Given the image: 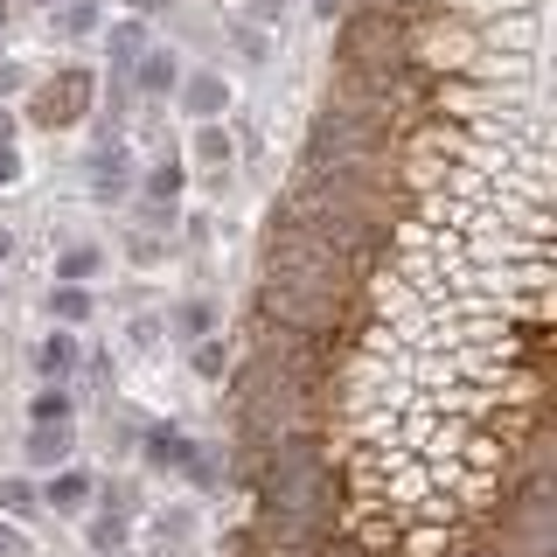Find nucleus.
I'll use <instances>...</instances> for the list:
<instances>
[{
    "instance_id": "nucleus-16",
    "label": "nucleus",
    "mask_w": 557,
    "mask_h": 557,
    "mask_svg": "<svg viewBox=\"0 0 557 557\" xmlns=\"http://www.w3.org/2000/svg\"><path fill=\"white\" fill-rule=\"evenodd\" d=\"M196 161L209 174H231V133H223L216 119H202V126H196Z\"/></svg>"
},
{
    "instance_id": "nucleus-15",
    "label": "nucleus",
    "mask_w": 557,
    "mask_h": 557,
    "mask_svg": "<svg viewBox=\"0 0 557 557\" xmlns=\"http://www.w3.org/2000/svg\"><path fill=\"white\" fill-rule=\"evenodd\" d=\"M49 418H77V397H70V383H42V391L28 397V425H49Z\"/></svg>"
},
{
    "instance_id": "nucleus-6",
    "label": "nucleus",
    "mask_w": 557,
    "mask_h": 557,
    "mask_svg": "<svg viewBox=\"0 0 557 557\" xmlns=\"http://www.w3.org/2000/svg\"><path fill=\"white\" fill-rule=\"evenodd\" d=\"M35 370H42V383H70L84 370V342L70 335V327H57V335L35 342Z\"/></svg>"
},
{
    "instance_id": "nucleus-32",
    "label": "nucleus",
    "mask_w": 557,
    "mask_h": 557,
    "mask_svg": "<svg viewBox=\"0 0 557 557\" xmlns=\"http://www.w3.org/2000/svg\"><path fill=\"white\" fill-rule=\"evenodd\" d=\"M14 22V0H0V28H8Z\"/></svg>"
},
{
    "instance_id": "nucleus-34",
    "label": "nucleus",
    "mask_w": 557,
    "mask_h": 557,
    "mask_svg": "<svg viewBox=\"0 0 557 557\" xmlns=\"http://www.w3.org/2000/svg\"><path fill=\"white\" fill-rule=\"evenodd\" d=\"M35 8H63V0H35Z\"/></svg>"
},
{
    "instance_id": "nucleus-9",
    "label": "nucleus",
    "mask_w": 557,
    "mask_h": 557,
    "mask_svg": "<svg viewBox=\"0 0 557 557\" xmlns=\"http://www.w3.org/2000/svg\"><path fill=\"white\" fill-rule=\"evenodd\" d=\"M126 84L139 98H174V84H182V63H174V49H147L133 70H126Z\"/></svg>"
},
{
    "instance_id": "nucleus-12",
    "label": "nucleus",
    "mask_w": 557,
    "mask_h": 557,
    "mask_svg": "<svg viewBox=\"0 0 557 557\" xmlns=\"http://www.w3.org/2000/svg\"><path fill=\"white\" fill-rule=\"evenodd\" d=\"M98 272H104V251H98V244H70V251L57 258V286H91Z\"/></svg>"
},
{
    "instance_id": "nucleus-14",
    "label": "nucleus",
    "mask_w": 557,
    "mask_h": 557,
    "mask_svg": "<svg viewBox=\"0 0 557 557\" xmlns=\"http://www.w3.org/2000/svg\"><path fill=\"white\" fill-rule=\"evenodd\" d=\"M35 509H42V487H35L28 474H8V481H0V516H14V522H28Z\"/></svg>"
},
{
    "instance_id": "nucleus-5",
    "label": "nucleus",
    "mask_w": 557,
    "mask_h": 557,
    "mask_svg": "<svg viewBox=\"0 0 557 557\" xmlns=\"http://www.w3.org/2000/svg\"><path fill=\"white\" fill-rule=\"evenodd\" d=\"M91 495H98V481L84 474V467H70V460H63V467H49V481H42V509H57V516H77Z\"/></svg>"
},
{
    "instance_id": "nucleus-10",
    "label": "nucleus",
    "mask_w": 557,
    "mask_h": 557,
    "mask_svg": "<svg viewBox=\"0 0 557 557\" xmlns=\"http://www.w3.org/2000/svg\"><path fill=\"white\" fill-rule=\"evenodd\" d=\"M49 22H57L63 42H84V35H98L104 8H98V0H63V8H49Z\"/></svg>"
},
{
    "instance_id": "nucleus-31",
    "label": "nucleus",
    "mask_w": 557,
    "mask_h": 557,
    "mask_svg": "<svg viewBox=\"0 0 557 557\" xmlns=\"http://www.w3.org/2000/svg\"><path fill=\"white\" fill-rule=\"evenodd\" d=\"M0 139H14V112H8V104H0Z\"/></svg>"
},
{
    "instance_id": "nucleus-24",
    "label": "nucleus",
    "mask_w": 557,
    "mask_h": 557,
    "mask_svg": "<svg viewBox=\"0 0 557 557\" xmlns=\"http://www.w3.org/2000/svg\"><path fill=\"white\" fill-rule=\"evenodd\" d=\"M22 182V153H14V139H0V188Z\"/></svg>"
},
{
    "instance_id": "nucleus-8",
    "label": "nucleus",
    "mask_w": 557,
    "mask_h": 557,
    "mask_svg": "<svg viewBox=\"0 0 557 557\" xmlns=\"http://www.w3.org/2000/svg\"><path fill=\"white\" fill-rule=\"evenodd\" d=\"M174 98H182V112H188V119H216L223 104H231V84H223L216 70H196V77L182 70V84H174Z\"/></svg>"
},
{
    "instance_id": "nucleus-25",
    "label": "nucleus",
    "mask_w": 557,
    "mask_h": 557,
    "mask_svg": "<svg viewBox=\"0 0 557 557\" xmlns=\"http://www.w3.org/2000/svg\"><path fill=\"white\" fill-rule=\"evenodd\" d=\"M126 251L139 258V265H153V258H161V237H147V231H133V237H126Z\"/></svg>"
},
{
    "instance_id": "nucleus-17",
    "label": "nucleus",
    "mask_w": 557,
    "mask_h": 557,
    "mask_svg": "<svg viewBox=\"0 0 557 557\" xmlns=\"http://www.w3.org/2000/svg\"><path fill=\"white\" fill-rule=\"evenodd\" d=\"M84 544H91L98 557H119V544H126V509H104V516H91Z\"/></svg>"
},
{
    "instance_id": "nucleus-21",
    "label": "nucleus",
    "mask_w": 557,
    "mask_h": 557,
    "mask_svg": "<svg viewBox=\"0 0 557 557\" xmlns=\"http://www.w3.org/2000/svg\"><path fill=\"white\" fill-rule=\"evenodd\" d=\"M182 474L196 481L202 495H216V487H223V460H216V453H209V446H196V453H188V467H182Z\"/></svg>"
},
{
    "instance_id": "nucleus-2",
    "label": "nucleus",
    "mask_w": 557,
    "mask_h": 557,
    "mask_svg": "<svg viewBox=\"0 0 557 557\" xmlns=\"http://www.w3.org/2000/svg\"><path fill=\"white\" fill-rule=\"evenodd\" d=\"M126 188H133V147L112 133V139H98V153H91V196L98 202H119Z\"/></svg>"
},
{
    "instance_id": "nucleus-13",
    "label": "nucleus",
    "mask_w": 557,
    "mask_h": 557,
    "mask_svg": "<svg viewBox=\"0 0 557 557\" xmlns=\"http://www.w3.org/2000/svg\"><path fill=\"white\" fill-rule=\"evenodd\" d=\"M49 321H57V327H84V321H91V286H49Z\"/></svg>"
},
{
    "instance_id": "nucleus-30",
    "label": "nucleus",
    "mask_w": 557,
    "mask_h": 557,
    "mask_svg": "<svg viewBox=\"0 0 557 557\" xmlns=\"http://www.w3.org/2000/svg\"><path fill=\"white\" fill-rule=\"evenodd\" d=\"M168 0H126V14H161Z\"/></svg>"
},
{
    "instance_id": "nucleus-26",
    "label": "nucleus",
    "mask_w": 557,
    "mask_h": 557,
    "mask_svg": "<svg viewBox=\"0 0 557 557\" xmlns=\"http://www.w3.org/2000/svg\"><path fill=\"white\" fill-rule=\"evenodd\" d=\"M133 348H161V321H153V313H139V321H133Z\"/></svg>"
},
{
    "instance_id": "nucleus-11",
    "label": "nucleus",
    "mask_w": 557,
    "mask_h": 557,
    "mask_svg": "<svg viewBox=\"0 0 557 557\" xmlns=\"http://www.w3.org/2000/svg\"><path fill=\"white\" fill-rule=\"evenodd\" d=\"M139 188H147V202H168V209H174V196L188 188V168L174 161V153H161V161H153L147 174H139Z\"/></svg>"
},
{
    "instance_id": "nucleus-1",
    "label": "nucleus",
    "mask_w": 557,
    "mask_h": 557,
    "mask_svg": "<svg viewBox=\"0 0 557 557\" xmlns=\"http://www.w3.org/2000/svg\"><path fill=\"white\" fill-rule=\"evenodd\" d=\"M91 98H98V70L91 63H63L57 77H42L28 91V126H42V133H63V126H77L84 112H91Z\"/></svg>"
},
{
    "instance_id": "nucleus-19",
    "label": "nucleus",
    "mask_w": 557,
    "mask_h": 557,
    "mask_svg": "<svg viewBox=\"0 0 557 557\" xmlns=\"http://www.w3.org/2000/svg\"><path fill=\"white\" fill-rule=\"evenodd\" d=\"M188 362H196V376H202V383H223V376H231V348H223L216 335H202Z\"/></svg>"
},
{
    "instance_id": "nucleus-33",
    "label": "nucleus",
    "mask_w": 557,
    "mask_h": 557,
    "mask_svg": "<svg viewBox=\"0 0 557 557\" xmlns=\"http://www.w3.org/2000/svg\"><path fill=\"white\" fill-rule=\"evenodd\" d=\"M8 251H14V244H8V231H0V265H8Z\"/></svg>"
},
{
    "instance_id": "nucleus-20",
    "label": "nucleus",
    "mask_w": 557,
    "mask_h": 557,
    "mask_svg": "<svg viewBox=\"0 0 557 557\" xmlns=\"http://www.w3.org/2000/svg\"><path fill=\"white\" fill-rule=\"evenodd\" d=\"M153 536H161L168 550H182L188 536H196V509H161V516H153Z\"/></svg>"
},
{
    "instance_id": "nucleus-22",
    "label": "nucleus",
    "mask_w": 557,
    "mask_h": 557,
    "mask_svg": "<svg viewBox=\"0 0 557 557\" xmlns=\"http://www.w3.org/2000/svg\"><path fill=\"white\" fill-rule=\"evenodd\" d=\"M231 42H237L251 63H265V28H258V22H231Z\"/></svg>"
},
{
    "instance_id": "nucleus-28",
    "label": "nucleus",
    "mask_w": 557,
    "mask_h": 557,
    "mask_svg": "<svg viewBox=\"0 0 557 557\" xmlns=\"http://www.w3.org/2000/svg\"><path fill=\"white\" fill-rule=\"evenodd\" d=\"M286 14V0H251V22H278Z\"/></svg>"
},
{
    "instance_id": "nucleus-23",
    "label": "nucleus",
    "mask_w": 557,
    "mask_h": 557,
    "mask_svg": "<svg viewBox=\"0 0 557 557\" xmlns=\"http://www.w3.org/2000/svg\"><path fill=\"white\" fill-rule=\"evenodd\" d=\"M0 557H35V544H28V530L14 516H0Z\"/></svg>"
},
{
    "instance_id": "nucleus-3",
    "label": "nucleus",
    "mask_w": 557,
    "mask_h": 557,
    "mask_svg": "<svg viewBox=\"0 0 557 557\" xmlns=\"http://www.w3.org/2000/svg\"><path fill=\"white\" fill-rule=\"evenodd\" d=\"M188 453H196V440H188L182 425H161V418H153V425H139V460H147L153 474H168V467L182 474Z\"/></svg>"
},
{
    "instance_id": "nucleus-18",
    "label": "nucleus",
    "mask_w": 557,
    "mask_h": 557,
    "mask_svg": "<svg viewBox=\"0 0 557 557\" xmlns=\"http://www.w3.org/2000/svg\"><path fill=\"white\" fill-rule=\"evenodd\" d=\"M174 335H182V342L216 335V307H209V300H182V307H174Z\"/></svg>"
},
{
    "instance_id": "nucleus-27",
    "label": "nucleus",
    "mask_w": 557,
    "mask_h": 557,
    "mask_svg": "<svg viewBox=\"0 0 557 557\" xmlns=\"http://www.w3.org/2000/svg\"><path fill=\"white\" fill-rule=\"evenodd\" d=\"M14 91H28V70H14V63H0V98H14Z\"/></svg>"
},
{
    "instance_id": "nucleus-29",
    "label": "nucleus",
    "mask_w": 557,
    "mask_h": 557,
    "mask_svg": "<svg viewBox=\"0 0 557 557\" xmlns=\"http://www.w3.org/2000/svg\"><path fill=\"white\" fill-rule=\"evenodd\" d=\"M313 14H321V22H342V14H348V0H313Z\"/></svg>"
},
{
    "instance_id": "nucleus-4",
    "label": "nucleus",
    "mask_w": 557,
    "mask_h": 557,
    "mask_svg": "<svg viewBox=\"0 0 557 557\" xmlns=\"http://www.w3.org/2000/svg\"><path fill=\"white\" fill-rule=\"evenodd\" d=\"M153 49V35H147V14H119L112 28H104V57H112V77H126V70L139 63Z\"/></svg>"
},
{
    "instance_id": "nucleus-7",
    "label": "nucleus",
    "mask_w": 557,
    "mask_h": 557,
    "mask_svg": "<svg viewBox=\"0 0 557 557\" xmlns=\"http://www.w3.org/2000/svg\"><path fill=\"white\" fill-rule=\"evenodd\" d=\"M22 453H28V467H63L70 453H77V425H70V418H49V425H28Z\"/></svg>"
}]
</instances>
